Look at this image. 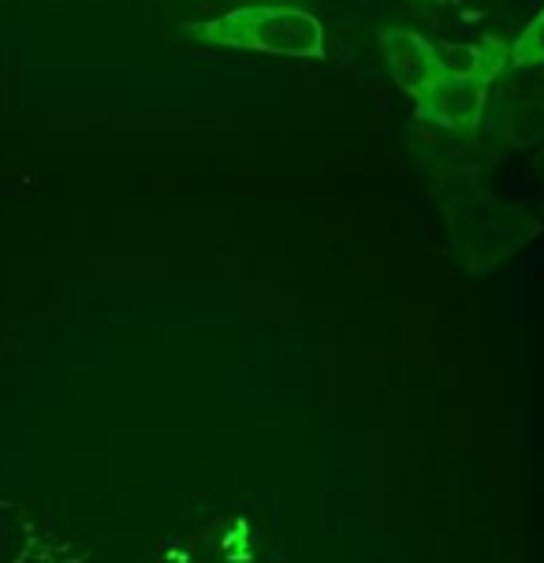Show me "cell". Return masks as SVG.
<instances>
[{"mask_svg": "<svg viewBox=\"0 0 544 563\" xmlns=\"http://www.w3.org/2000/svg\"><path fill=\"white\" fill-rule=\"evenodd\" d=\"M519 56H522V60H537V56H544V15L530 26V34H526V42H522Z\"/></svg>", "mask_w": 544, "mask_h": 563, "instance_id": "obj_3", "label": "cell"}, {"mask_svg": "<svg viewBox=\"0 0 544 563\" xmlns=\"http://www.w3.org/2000/svg\"><path fill=\"white\" fill-rule=\"evenodd\" d=\"M391 68H396V75L410 90H422V86H429L433 56H429L425 45L414 42V37H391Z\"/></svg>", "mask_w": 544, "mask_h": 563, "instance_id": "obj_2", "label": "cell"}, {"mask_svg": "<svg viewBox=\"0 0 544 563\" xmlns=\"http://www.w3.org/2000/svg\"><path fill=\"white\" fill-rule=\"evenodd\" d=\"M235 26H246L243 34H224V42L251 45L265 53H291V56H318L321 53V26L318 19L299 12H243L227 19Z\"/></svg>", "mask_w": 544, "mask_h": 563, "instance_id": "obj_1", "label": "cell"}, {"mask_svg": "<svg viewBox=\"0 0 544 563\" xmlns=\"http://www.w3.org/2000/svg\"><path fill=\"white\" fill-rule=\"evenodd\" d=\"M15 563H49V560H42V556H23V560H15Z\"/></svg>", "mask_w": 544, "mask_h": 563, "instance_id": "obj_4", "label": "cell"}]
</instances>
